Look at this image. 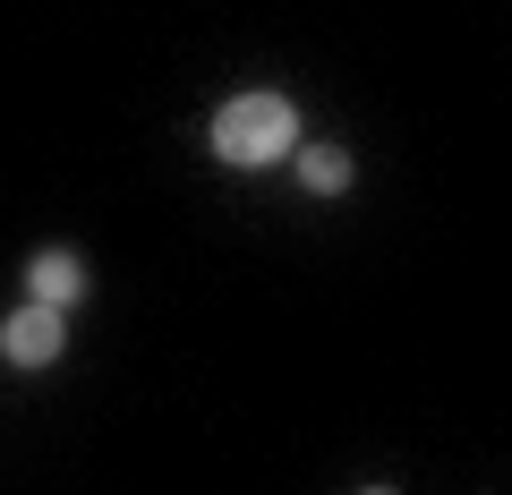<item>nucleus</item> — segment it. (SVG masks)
<instances>
[{
  "label": "nucleus",
  "mask_w": 512,
  "mask_h": 495,
  "mask_svg": "<svg viewBox=\"0 0 512 495\" xmlns=\"http://www.w3.org/2000/svg\"><path fill=\"white\" fill-rule=\"evenodd\" d=\"M291 171H299L308 197H342V188H350V154H342V146H299Z\"/></svg>",
  "instance_id": "4"
},
{
  "label": "nucleus",
  "mask_w": 512,
  "mask_h": 495,
  "mask_svg": "<svg viewBox=\"0 0 512 495\" xmlns=\"http://www.w3.org/2000/svg\"><path fill=\"white\" fill-rule=\"evenodd\" d=\"M69 350V308H35L26 299L18 316H0V359L9 367H52Z\"/></svg>",
  "instance_id": "2"
},
{
  "label": "nucleus",
  "mask_w": 512,
  "mask_h": 495,
  "mask_svg": "<svg viewBox=\"0 0 512 495\" xmlns=\"http://www.w3.org/2000/svg\"><path fill=\"white\" fill-rule=\"evenodd\" d=\"M214 154L231 171H274V163H291L299 154V103L291 94H274V86H256V94H231V103L214 111Z\"/></svg>",
  "instance_id": "1"
},
{
  "label": "nucleus",
  "mask_w": 512,
  "mask_h": 495,
  "mask_svg": "<svg viewBox=\"0 0 512 495\" xmlns=\"http://www.w3.org/2000/svg\"><path fill=\"white\" fill-rule=\"evenodd\" d=\"M26 291H35V308H77V299H86V257L43 248V257L26 265Z\"/></svg>",
  "instance_id": "3"
},
{
  "label": "nucleus",
  "mask_w": 512,
  "mask_h": 495,
  "mask_svg": "<svg viewBox=\"0 0 512 495\" xmlns=\"http://www.w3.org/2000/svg\"><path fill=\"white\" fill-rule=\"evenodd\" d=\"M359 495H393V487H359Z\"/></svg>",
  "instance_id": "5"
}]
</instances>
